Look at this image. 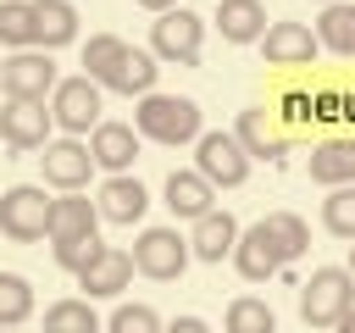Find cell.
Masks as SVG:
<instances>
[{"instance_id": "obj_37", "label": "cell", "mask_w": 355, "mask_h": 333, "mask_svg": "<svg viewBox=\"0 0 355 333\" xmlns=\"http://www.w3.org/2000/svg\"><path fill=\"white\" fill-rule=\"evenodd\" d=\"M349 278H355V244H349Z\"/></svg>"}, {"instance_id": "obj_40", "label": "cell", "mask_w": 355, "mask_h": 333, "mask_svg": "<svg viewBox=\"0 0 355 333\" xmlns=\"http://www.w3.org/2000/svg\"><path fill=\"white\" fill-rule=\"evenodd\" d=\"M311 333H316V327H311Z\"/></svg>"}, {"instance_id": "obj_3", "label": "cell", "mask_w": 355, "mask_h": 333, "mask_svg": "<svg viewBox=\"0 0 355 333\" xmlns=\"http://www.w3.org/2000/svg\"><path fill=\"white\" fill-rule=\"evenodd\" d=\"M200 44H205V17H194L189 6L161 11V17L150 22V56H155V61L194 67V61H200Z\"/></svg>"}, {"instance_id": "obj_12", "label": "cell", "mask_w": 355, "mask_h": 333, "mask_svg": "<svg viewBox=\"0 0 355 333\" xmlns=\"http://www.w3.org/2000/svg\"><path fill=\"white\" fill-rule=\"evenodd\" d=\"M139 266H133V250H116V244H105L83 272H78V289H83V300H111V294H122L128 289V278H133Z\"/></svg>"}, {"instance_id": "obj_23", "label": "cell", "mask_w": 355, "mask_h": 333, "mask_svg": "<svg viewBox=\"0 0 355 333\" xmlns=\"http://www.w3.org/2000/svg\"><path fill=\"white\" fill-rule=\"evenodd\" d=\"M311 178L327 183V189L355 183V133H349V139H327V144H316V150H311Z\"/></svg>"}, {"instance_id": "obj_17", "label": "cell", "mask_w": 355, "mask_h": 333, "mask_svg": "<svg viewBox=\"0 0 355 333\" xmlns=\"http://www.w3.org/2000/svg\"><path fill=\"white\" fill-rule=\"evenodd\" d=\"M78 39V6L72 0H33V44L61 50Z\"/></svg>"}, {"instance_id": "obj_5", "label": "cell", "mask_w": 355, "mask_h": 333, "mask_svg": "<svg viewBox=\"0 0 355 333\" xmlns=\"http://www.w3.org/2000/svg\"><path fill=\"white\" fill-rule=\"evenodd\" d=\"M194 172L211 183V189H239L250 178V150L239 144V133H200L194 139Z\"/></svg>"}, {"instance_id": "obj_35", "label": "cell", "mask_w": 355, "mask_h": 333, "mask_svg": "<svg viewBox=\"0 0 355 333\" xmlns=\"http://www.w3.org/2000/svg\"><path fill=\"white\" fill-rule=\"evenodd\" d=\"M133 6H144V11H155V17H161V11H178V0H133Z\"/></svg>"}, {"instance_id": "obj_30", "label": "cell", "mask_w": 355, "mask_h": 333, "mask_svg": "<svg viewBox=\"0 0 355 333\" xmlns=\"http://www.w3.org/2000/svg\"><path fill=\"white\" fill-rule=\"evenodd\" d=\"M122 50H128V39H116V33H89V44H83V72L100 83V78L122 61Z\"/></svg>"}, {"instance_id": "obj_20", "label": "cell", "mask_w": 355, "mask_h": 333, "mask_svg": "<svg viewBox=\"0 0 355 333\" xmlns=\"http://www.w3.org/2000/svg\"><path fill=\"white\" fill-rule=\"evenodd\" d=\"M239 144L250 150V155H261V161H283L288 155V139L272 128V117H266V105H250V111H239Z\"/></svg>"}, {"instance_id": "obj_24", "label": "cell", "mask_w": 355, "mask_h": 333, "mask_svg": "<svg viewBox=\"0 0 355 333\" xmlns=\"http://www.w3.org/2000/svg\"><path fill=\"white\" fill-rule=\"evenodd\" d=\"M316 39H322V50H333V56H355V0L322 6V17H316Z\"/></svg>"}, {"instance_id": "obj_13", "label": "cell", "mask_w": 355, "mask_h": 333, "mask_svg": "<svg viewBox=\"0 0 355 333\" xmlns=\"http://www.w3.org/2000/svg\"><path fill=\"white\" fill-rule=\"evenodd\" d=\"M316 50H322V39L305 22H272L266 39H261V56L272 67H305V61H316Z\"/></svg>"}, {"instance_id": "obj_29", "label": "cell", "mask_w": 355, "mask_h": 333, "mask_svg": "<svg viewBox=\"0 0 355 333\" xmlns=\"http://www.w3.org/2000/svg\"><path fill=\"white\" fill-rule=\"evenodd\" d=\"M322 228H327L333 239H355V183L327 189V200H322Z\"/></svg>"}, {"instance_id": "obj_1", "label": "cell", "mask_w": 355, "mask_h": 333, "mask_svg": "<svg viewBox=\"0 0 355 333\" xmlns=\"http://www.w3.org/2000/svg\"><path fill=\"white\" fill-rule=\"evenodd\" d=\"M133 128H139V139H150V144H194L205 128H200V105L189 100V94H144L139 105H133Z\"/></svg>"}, {"instance_id": "obj_9", "label": "cell", "mask_w": 355, "mask_h": 333, "mask_svg": "<svg viewBox=\"0 0 355 333\" xmlns=\"http://www.w3.org/2000/svg\"><path fill=\"white\" fill-rule=\"evenodd\" d=\"M50 128H55V117H50V105L44 100H6L0 105V139H6V150H44L50 144Z\"/></svg>"}, {"instance_id": "obj_8", "label": "cell", "mask_w": 355, "mask_h": 333, "mask_svg": "<svg viewBox=\"0 0 355 333\" xmlns=\"http://www.w3.org/2000/svg\"><path fill=\"white\" fill-rule=\"evenodd\" d=\"M189 261H194V250H189V239H183L178 228H144V233L133 239V266H139L144 278H155V283L183 278Z\"/></svg>"}, {"instance_id": "obj_11", "label": "cell", "mask_w": 355, "mask_h": 333, "mask_svg": "<svg viewBox=\"0 0 355 333\" xmlns=\"http://www.w3.org/2000/svg\"><path fill=\"white\" fill-rule=\"evenodd\" d=\"M39 161H44V183L61 189V194H83V183L94 172V155H89L83 139H50Z\"/></svg>"}, {"instance_id": "obj_2", "label": "cell", "mask_w": 355, "mask_h": 333, "mask_svg": "<svg viewBox=\"0 0 355 333\" xmlns=\"http://www.w3.org/2000/svg\"><path fill=\"white\" fill-rule=\"evenodd\" d=\"M355 305V278H349V266H316L305 283H300V316H305V327H338L344 322V311Z\"/></svg>"}, {"instance_id": "obj_7", "label": "cell", "mask_w": 355, "mask_h": 333, "mask_svg": "<svg viewBox=\"0 0 355 333\" xmlns=\"http://www.w3.org/2000/svg\"><path fill=\"white\" fill-rule=\"evenodd\" d=\"M55 61L50 50H11L0 61V94L6 100H50L55 94Z\"/></svg>"}, {"instance_id": "obj_32", "label": "cell", "mask_w": 355, "mask_h": 333, "mask_svg": "<svg viewBox=\"0 0 355 333\" xmlns=\"http://www.w3.org/2000/svg\"><path fill=\"white\" fill-rule=\"evenodd\" d=\"M100 250H105V244H100L94 233H89V239H55V244H50L55 266H61V272H72V278H78V272H83V266H89Z\"/></svg>"}, {"instance_id": "obj_36", "label": "cell", "mask_w": 355, "mask_h": 333, "mask_svg": "<svg viewBox=\"0 0 355 333\" xmlns=\"http://www.w3.org/2000/svg\"><path fill=\"white\" fill-rule=\"evenodd\" d=\"M338 333H355V305L344 311V322H338Z\"/></svg>"}, {"instance_id": "obj_28", "label": "cell", "mask_w": 355, "mask_h": 333, "mask_svg": "<svg viewBox=\"0 0 355 333\" xmlns=\"http://www.w3.org/2000/svg\"><path fill=\"white\" fill-rule=\"evenodd\" d=\"M227 333H277V316H272V305H266V300L239 294V300L227 305Z\"/></svg>"}, {"instance_id": "obj_10", "label": "cell", "mask_w": 355, "mask_h": 333, "mask_svg": "<svg viewBox=\"0 0 355 333\" xmlns=\"http://www.w3.org/2000/svg\"><path fill=\"white\" fill-rule=\"evenodd\" d=\"M233 266H239V278H250V283H266V278H277V272L288 266V255H283L277 233L266 228V216L250 222V228L239 233V244H233Z\"/></svg>"}, {"instance_id": "obj_38", "label": "cell", "mask_w": 355, "mask_h": 333, "mask_svg": "<svg viewBox=\"0 0 355 333\" xmlns=\"http://www.w3.org/2000/svg\"><path fill=\"white\" fill-rule=\"evenodd\" d=\"M322 6H338V0H322Z\"/></svg>"}, {"instance_id": "obj_25", "label": "cell", "mask_w": 355, "mask_h": 333, "mask_svg": "<svg viewBox=\"0 0 355 333\" xmlns=\"http://www.w3.org/2000/svg\"><path fill=\"white\" fill-rule=\"evenodd\" d=\"M44 333H100V316H94V305L83 294L55 300V305H44Z\"/></svg>"}, {"instance_id": "obj_33", "label": "cell", "mask_w": 355, "mask_h": 333, "mask_svg": "<svg viewBox=\"0 0 355 333\" xmlns=\"http://www.w3.org/2000/svg\"><path fill=\"white\" fill-rule=\"evenodd\" d=\"M105 333H166V327H161V316L150 305H116L111 322H105Z\"/></svg>"}, {"instance_id": "obj_14", "label": "cell", "mask_w": 355, "mask_h": 333, "mask_svg": "<svg viewBox=\"0 0 355 333\" xmlns=\"http://www.w3.org/2000/svg\"><path fill=\"white\" fill-rule=\"evenodd\" d=\"M100 222H116V228H133V222H144V211H150V194H144V183L139 178H128V172H116V178H105L100 183Z\"/></svg>"}, {"instance_id": "obj_27", "label": "cell", "mask_w": 355, "mask_h": 333, "mask_svg": "<svg viewBox=\"0 0 355 333\" xmlns=\"http://www.w3.org/2000/svg\"><path fill=\"white\" fill-rule=\"evenodd\" d=\"M0 44L39 50L33 44V0H0Z\"/></svg>"}, {"instance_id": "obj_18", "label": "cell", "mask_w": 355, "mask_h": 333, "mask_svg": "<svg viewBox=\"0 0 355 333\" xmlns=\"http://www.w3.org/2000/svg\"><path fill=\"white\" fill-rule=\"evenodd\" d=\"M155 72H161V67H155V56L128 44V50H122V61L100 78V89H116V94H139V100H144V94H155Z\"/></svg>"}, {"instance_id": "obj_15", "label": "cell", "mask_w": 355, "mask_h": 333, "mask_svg": "<svg viewBox=\"0 0 355 333\" xmlns=\"http://www.w3.org/2000/svg\"><path fill=\"white\" fill-rule=\"evenodd\" d=\"M89 155H94V166H105L111 178L128 172L133 155H139V128H133V122H100V128L89 133Z\"/></svg>"}, {"instance_id": "obj_4", "label": "cell", "mask_w": 355, "mask_h": 333, "mask_svg": "<svg viewBox=\"0 0 355 333\" xmlns=\"http://www.w3.org/2000/svg\"><path fill=\"white\" fill-rule=\"evenodd\" d=\"M105 105H100V83L89 78V72H78V78H61L55 83V94H50V117H55V128L67 133V139H78V133H94L105 117H100Z\"/></svg>"}, {"instance_id": "obj_26", "label": "cell", "mask_w": 355, "mask_h": 333, "mask_svg": "<svg viewBox=\"0 0 355 333\" xmlns=\"http://www.w3.org/2000/svg\"><path fill=\"white\" fill-rule=\"evenodd\" d=\"M33 316V283L22 272H0V327H22Z\"/></svg>"}, {"instance_id": "obj_19", "label": "cell", "mask_w": 355, "mask_h": 333, "mask_svg": "<svg viewBox=\"0 0 355 333\" xmlns=\"http://www.w3.org/2000/svg\"><path fill=\"white\" fill-rule=\"evenodd\" d=\"M100 228V205L89 194H55L50 200V239H89Z\"/></svg>"}, {"instance_id": "obj_39", "label": "cell", "mask_w": 355, "mask_h": 333, "mask_svg": "<svg viewBox=\"0 0 355 333\" xmlns=\"http://www.w3.org/2000/svg\"><path fill=\"white\" fill-rule=\"evenodd\" d=\"M0 333H17V327H0Z\"/></svg>"}, {"instance_id": "obj_16", "label": "cell", "mask_w": 355, "mask_h": 333, "mask_svg": "<svg viewBox=\"0 0 355 333\" xmlns=\"http://www.w3.org/2000/svg\"><path fill=\"white\" fill-rule=\"evenodd\" d=\"M166 211H172L178 222H200V216L216 211V189H211L200 172H172V178H166Z\"/></svg>"}, {"instance_id": "obj_34", "label": "cell", "mask_w": 355, "mask_h": 333, "mask_svg": "<svg viewBox=\"0 0 355 333\" xmlns=\"http://www.w3.org/2000/svg\"><path fill=\"white\" fill-rule=\"evenodd\" d=\"M166 333H211V322L205 316H178V322H166Z\"/></svg>"}, {"instance_id": "obj_6", "label": "cell", "mask_w": 355, "mask_h": 333, "mask_svg": "<svg viewBox=\"0 0 355 333\" xmlns=\"http://www.w3.org/2000/svg\"><path fill=\"white\" fill-rule=\"evenodd\" d=\"M0 233L11 244H33L50 233V194L39 183H11L0 194Z\"/></svg>"}, {"instance_id": "obj_22", "label": "cell", "mask_w": 355, "mask_h": 333, "mask_svg": "<svg viewBox=\"0 0 355 333\" xmlns=\"http://www.w3.org/2000/svg\"><path fill=\"white\" fill-rule=\"evenodd\" d=\"M216 28L227 44H255V39H266V6L261 0H222Z\"/></svg>"}, {"instance_id": "obj_31", "label": "cell", "mask_w": 355, "mask_h": 333, "mask_svg": "<svg viewBox=\"0 0 355 333\" xmlns=\"http://www.w3.org/2000/svg\"><path fill=\"white\" fill-rule=\"evenodd\" d=\"M266 228L277 233V244H283L288 261L311 250V228H305V216H294V211H266Z\"/></svg>"}, {"instance_id": "obj_21", "label": "cell", "mask_w": 355, "mask_h": 333, "mask_svg": "<svg viewBox=\"0 0 355 333\" xmlns=\"http://www.w3.org/2000/svg\"><path fill=\"white\" fill-rule=\"evenodd\" d=\"M239 233H244V228H239L227 211H211V216H200V222H194L189 250H194V261H222V255H233Z\"/></svg>"}]
</instances>
